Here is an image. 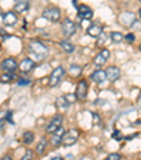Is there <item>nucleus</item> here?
<instances>
[{
    "label": "nucleus",
    "instance_id": "nucleus-1",
    "mask_svg": "<svg viewBox=\"0 0 141 160\" xmlns=\"http://www.w3.org/2000/svg\"><path fill=\"white\" fill-rule=\"evenodd\" d=\"M30 55L35 61H42L48 55V48H47V45H44L41 41H31ZM33 58H31V60H33Z\"/></svg>",
    "mask_w": 141,
    "mask_h": 160
},
{
    "label": "nucleus",
    "instance_id": "nucleus-2",
    "mask_svg": "<svg viewBox=\"0 0 141 160\" xmlns=\"http://www.w3.org/2000/svg\"><path fill=\"white\" fill-rule=\"evenodd\" d=\"M42 17L48 21L57 23V21L61 20V10L58 9V7H54V6L45 7L44 12H42Z\"/></svg>",
    "mask_w": 141,
    "mask_h": 160
},
{
    "label": "nucleus",
    "instance_id": "nucleus-3",
    "mask_svg": "<svg viewBox=\"0 0 141 160\" xmlns=\"http://www.w3.org/2000/svg\"><path fill=\"white\" fill-rule=\"evenodd\" d=\"M79 135H81V133H79V130H78V129H69L68 132L63 133L62 145L65 146V148L75 145V143L78 142V139H79Z\"/></svg>",
    "mask_w": 141,
    "mask_h": 160
},
{
    "label": "nucleus",
    "instance_id": "nucleus-4",
    "mask_svg": "<svg viewBox=\"0 0 141 160\" xmlns=\"http://www.w3.org/2000/svg\"><path fill=\"white\" fill-rule=\"evenodd\" d=\"M63 75H65V70H63V67H57L54 71L51 72V75H49V81H48V85L49 87H57L58 84H59L61 81H62V78H63Z\"/></svg>",
    "mask_w": 141,
    "mask_h": 160
},
{
    "label": "nucleus",
    "instance_id": "nucleus-5",
    "mask_svg": "<svg viewBox=\"0 0 141 160\" xmlns=\"http://www.w3.org/2000/svg\"><path fill=\"white\" fill-rule=\"evenodd\" d=\"M119 21L124 27H133V24L137 21V17H135V14L133 12H123L119 16Z\"/></svg>",
    "mask_w": 141,
    "mask_h": 160
},
{
    "label": "nucleus",
    "instance_id": "nucleus-6",
    "mask_svg": "<svg viewBox=\"0 0 141 160\" xmlns=\"http://www.w3.org/2000/svg\"><path fill=\"white\" fill-rule=\"evenodd\" d=\"M61 28H62V33L65 37H72L73 34L76 33V24L72 20H69V18H65V20H63Z\"/></svg>",
    "mask_w": 141,
    "mask_h": 160
},
{
    "label": "nucleus",
    "instance_id": "nucleus-7",
    "mask_svg": "<svg viewBox=\"0 0 141 160\" xmlns=\"http://www.w3.org/2000/svg\"><path fill=\"white\" fill-rule=\"evenodd\" d=\"M87 97V82L85 79L78 82L75 89V98L79 101H85V98Z\"/></svg>",
    "mask_w": 141,
    "mask_h": 160
},
{
    "label": "nucleus",
    "instance_id": "nucleus-8",
    "mask_svg": "<svg viewBox=\"0 0 141 160\" xmlns=\"http://www.w3.org/2000/svg\"><path fill=\"white\" fill-rule=\"evenodd\" d=\"M105 72H106V81H110V82L117 81V79L120 78V75H121L120 68L116 67V65H110L109 68H106Z\"/></svg>",
    "mask_w": 141,
    "mask_h": 160
},
{
    "label": "nucleus",
    "instance_id": "nucleus-9",
    "mask_svg": "<svg viewBox=\"0 0 141 160\" xmlns=\"http://www.w3.org/2000/svg\"><path fill=\"white\" fill-rule=\"evenodd\" d=\"M0 67H2V70H3L4 72H14V71L18 68V64H17V61H16L14 57H9L0 64Z\"/></svg>",
    "mask_w": 141,
    "mask_h": 160
},
{
    "label": "nucleus",
    "instance_id": "nucleus-10",
    "mask_svg": "<svg viewBox=\"0 0 141 160\" xmlns=\"http://www.w3.org/2000/svg\"><path fill=\"white\" fill-rule=\"evenodd\" d=\"M61 126H62V115H55L54 118L49 121V123L47 125L45 130H47V133H54L55 130H58Z\"/></svg>",
    "mask_w": 141,
    "mask_h": 160
},
{
    "label": "nucleus",
    "instance_id": "nucleus-11",
    "mask_svg": "<svg viewBox=\"0 0 141 160\" xmlns=\"http://www.w3.org/2000/svg\"><path fill=\"white\" fill-rule=\"evenodd\" d=\"M18 68H20V71L23 74H28L35 68V61L31 60V58H24V60L18 64Z\"/></svg>",
    "mask_w": 141,
    "mask_h": 160
},
{
    "label": "nucleus",
    "instance_id": "nucleus-12",
    "mask_svg": "<svg viewBox=\"0 0 141 160\" xmlns=\"http://www.w3.org/2000/svg\"><path fill=\"white\" fill-rule=\"evenodd\" d=\"M103 33V26L102 24H99V23H90V26L87 27V30H86V34L89 37H99L100 34Z\"/></svg>",
    "mask_w": 141,
    "mask_h": 160
},
{
    "label": "nucleus",
    "instance_id": "nucleus-13",
    "mask_svg": "<svg viewBox=\"0 0 141 160\" xmlns=\"http://www.w3.org/2000/svg\"><path fill=\"white\" fill-rule=\"evenodd\" d=\"M63 133H65V130L62 129V126H61L59 129L55 130V132L52 133V138H51V145H52V148H59V146L62 145Z\"/></svg>",
    "mask_w": 141,
    "mask_h": 160
},
{
    "label": "nucleus",
    "instance_id": "nucleus-14",
    "mask_svg": "<svg viewBox=\"0 0 141 160\" xmlns=\"http://www.w3.org/2000/svg\"><path fill=\"white\" fill-rule=\"evenodd\" d=\"M78 17L83 18V20H89L93 17V10L86 4H81V6H78Z\"/></svg>",
    "mask_w": 141,
    "mask_h": 160
},
{
    "label": "nucleus",
    "instance_id": "nucleus-15",
    "mask_svg": "<svg viewBox=\"0 0 141 160\" xmlns=\"http://www.w3.org/2000/svg\"><path fill=\"white\" fill-rule=\"evenodd\" d=\"M109 57H110V51L109 50H102V51L99 52V54L95 57V65L96 67H102L106 64V61L109 60Z\"/></svg>",
    "mask_w": 141,
    "mask_h": 160
},
{
    "label": "nucleus",
    "instance_id": "nucleus-16",
    "mask_svg": "<svg viewBox=\"0 0 141 160\" xmlns=\"http://www.w3.org/2000/svg\"><path fill=\"white\" fill-rule=\"evenodd\" d=\"M3 23L4 26H14L17 23V14L14 12H7L3 14Z\"/></svg>",
    "mask_w": 141,
    "mask_h": 160
},
{
    "label": "nucleus",
    "instance_id": "nucleus-17",
    "mask_svg": "<svg viewBox=\"0 0 141 160\" xmlns=\"http://www.w3.org/2000/svg\"><path fill=\"white\" fill-rule=\"evenodd\" d=\"M90 79L93 82H96V84H102V82L106 81V72L103 70H97L90 75Z\"/></svg>",
    "mask_w": 141,
    "mask_h": 160
},
{
    "label": "nucleus",
    "instance_id": "nucleus-18",
    "mask_svg": "<svg viewBox=\"0 0 141 160\" xmlns=\"http://www.w3.org/2000/svg\"><path fill=\"white\" fill-rule=\"evenodd\" d=\"M28 6H30V4H28L27 0H20V2H17V3H16L13 12H14V13H21V14H23V13H26L28 10Z\"/></svg>",
    "mask_w": 141,
    "mask_h": 160
},
{
    "label": "nucleus",
    "instance_id": "nucleus-19",
    "mask_svg": "<svg viewBox=\"0 0 141 160\" xmlns=\"http://www.w3.org/2000/svg\"><path fill=\"white\" fill-rule=\"evenodd\" d=\"M59 45H61V48H62L65 52H68V54L75 51V45H73L71 41H68V40H62V41L59 42Z\"/></svg>",
    "mask_w": 141,
    "mask_h": 160
},
{
    "label": "nucleus",
    "instance_id": "nucleus-20",
    "mask_svg": "<svg viewBox=\"0 0 141 160\" xmlns=\"http://www.w3.org/2000/svg\"><path fill=\"white\" fill-rule=\"evenodd\" d=\"M47 146H48V140L45 139V138H42L41 140H40L38 143H37V146H35V152L38 154H44L45 153V150H47Z\"/></svg>",
    "mask_w": 141,
    "mask_h": 160
},
{
    "label": "nucleus",
    "instance_id": "nucleus-21",
    "mask_svg": "<svg viewBox=\"0 0 141 160\" xmlns=\"http://www.w3.org/2000/svg\"><path fill=\"white\" fill-rule=\"evenodd\" d=\"M71 102L66 99V97H58L57 98V106L61 109V111H66L69 108Z\"/></svg>",
    "mask_w": 141,
    "mask_h": 160
},
{
    "label": "nucleus",
    "instance_id": "nucleus-22",
    "mask_svg": "<svg viewBox=\"0 0 141 160\" xmlns=\"http://www.w3.org/2000/svg\"><path fill=\"white\" fill-rule=\"evenodd\" d=\"M14 79H16L14 72H4L3 75H0V82L2 84H9V82L14 81Z\"/></svg>",
    "mask_w": 141,
    "mask_h": 160
},
{
    "label": "nucleus",
    "instance_id": "nucleus-23",
    "mask_svg": "<svg viewBox=\"0 0 141 160\" xmlns=\"http://www.w3.org/2000/svg\"><path fill=\"white\" fill-rule=\"evenodd\" d=\"M33 142H34V132L27 130V132L23 133V143H26V145H31Z\"/></svg>",
    "mask_w": 141,
    "mask_h": 160
},
{
    "label": "nucleus",
    "instance_id": "nucleus-24",
    "mask_svg": "<svg viewBox=\"0 0 141 160\" xmlns=\"http://www.w3.org/2000/svg\"><path fill=\"white\" fill-rule=\"evenodd\" d=\"M81 72H82V67H79V65H71L68 68V74L71 77H79Z\"/></svg>",
    "mask_w": 141,
    "mask_h": 160
},
{
    "label": "nucleus",
    "instance_id": "nucleus-25",
    "mask_svg": "<svg viewBox=\"0 0 141 160\" xmlns=\"http://www.w3.org/2000/svg\"><path fill=\"white\" fill-rule=\"evenodd\" d=\"M110 38L113 42H121L124 40V34H121L120 31H113L110 33Z\"/></svg>",
    "mask_w": 141,
    "mask_h": 160
},
{
    "label": "nucleus",
    "instance_id": "nucleus-26",
    "mask_svg": "<svg viewBox=\"0 0 141 160\" xmlns=\"http://www.w3.org/2000/svg\"><path fill=\"white\" fill-rule=\"evenodd\" d=\"M120 159H121L120 153H111V154H109L105 160H120Z\"/></svg>",
    "mask_w": 141,
    "mask_h": 160
},
{
    "label": "nucleus",
    "instance_id": "nucleus-27",
    "mask_svg": "<svg viewBox=\"0 0 141 160\" xmlns=\"http://www.w3.org/2000/svg\"><path fill=\"white\" fill-rule=\"evenodd\" d=\"M33 156H34L33 150H27V152H26V154L21 157L20 160H33Z\"/></svg>",
    "mask_w": 141,
    "mask_h": 160
},
{
    "label": "nucleus",
    "instance_id": "nucleus-28",
    "mask_svg": "<svg viewBox=\"0 0 141 160\" xmlns=\"http://www.w3.org/2000/svg\"><path fill=\"white\" fill-rule=\"evenodd\" d=\"M96 38H97V41H96V44H97V45L105 44V41H106V34H105V33H102L99 37H96Z\"/></svg>",
    "mask_w": 141,
    "mask_h": 160
},
{
    "label": "nucleus",
    "instance_id": "nucleus-29",
    "mask_svg": "<svg viewBox=\"0 0 141 160\" xmlns=\"http://www.w3.org/2000/svg\"><path fill=\"white\" fill-rule=\"evenodd\" d=\"M31 84V79L28 78H20L18 79V85H21V87H26V85H30Z\"/></svg>",
    "mask_w": 141,
    "mask_h": 160
},
{
    "label": "nucleus",
    "instance_id": "nucleus-30",
    "mask_svg": "<svg viewBox=\"0 0 141 160\" xmlns=\"http://www.w3.org/2000/svg\"><path fill=\"white\" fill-rule=\"evenodd\" d=\"M6 121H9L12 125H14V122H13V111H7L6 112Z\"/></svg>",
    "mask_w": 141,
    "mask_h": 160
},
{
    "label": "nucleus",
    "instance_id": "nucleus-31",
    "mask_svg": "<svg viewBox=\"0 0 141 160\" xmlns=\"http://www.w3.org/2000/svg\"><path fill=\"white\" fill-rule=\"evenodd\" d=\"M4 121H6V112H4V115L0 118V130L3 129V126H4Z\"/></svg>",
    "mask_w": 141,
    "mask_h": 160
},
{
    "label": "nucleus",
    "instance_id": "nucleus-32",
    "mask_svg": "<svg viewBox=\"0 0 141 160\" xmlns=\"http://www.w3.org/2000/svg\"><path fill=\"white\" fill-rule=\"evenodd\" d=\"M134 38H135L134 34H127V36H124V40H127V41H130V42L134 41Z\"/></svg>",
    "mask_w": 141,
    "mask_h": 160
},
{
    "label": "nucleus",
    "instance_id": "nucleus-33",
    "mask_svg": "<svg viewBox=\"0 0 141 160\" xmlns=\"http://www.w3.org/2000/svg\"><path fill=\"white\" fill-rule=\"evenodd\" d=\"M99 121H100L99 115H97V113H93V125H97L99 123Z\"/></svg>",
    "mask_w": 141,
    "mask_h": 160
},
{
    "label": "nucleus",
    "instance_id": "nucleus-34",
    "mask_svg": "<svg viewBox=\"0 0 141 160\" xmlns=\"http://www.w3.org/2000/svg\"><path fill=\"white\" fill-rule=\"evenodd\" d=\"M113 138H114V139L119 140V139H120V132H119V130H116V132L113 133Z\"/></svg>",
    "mask_w": 141,
    "mask_h": 160
},
{
    "label": "nucleus",
    "instance_id": "nucleus-35",
    "mask_svg": "<svg viewBox=\"0 0 141 160\" xmlns=\"http://www.w3.org/2000/svg\"><path fill=\"white\" fill-rule=\"evenodd\" d=\"M2 160H13V159H12V156H9V154H7V156H4Z\"/></svg>",
    "mask_w": 141,
    "mask_h": 160
},
{
    "label": "nucleus",
    "instance_id": "nucleus-36",
    "mask_svg": "<svg viewBox=\"0 0 141 160\" xmlns=\"http://www.w3.org/2000/svg\"><path fill=\"white\" fill-rule=\"evenodd\" d=\"M96 103H97V105H103V103H105V101H103V99H102V101L97 99V101H96Z\"/></svg>",
    "mask_w": 141,
    "mask_h": 160
},
{
    "label": "nucleus",
    "instance_id": "nucleus-37",
    "mask_svg": "<svg viewBox=\"0 0 141 160\" xmlns=\"http://www.w3.org/2000/svg\"><path fill=\"white\" fill-rule=\"evenodd\" d=\"M52 160H62V157H59V156H57V157H52Z\"/></svg>",
    "mask_w": 141,
    "mask_h": 160
},
{
    "label": "nucleus",
    "instance_id": "nucleus-38",
    "mask_svg": "<svg viewBox=\"0 0 141 160\" xmlns=\"http://www.w3.org/2000/svg\"><path fill=\"white\" fill-rule=\"evenodd\" d=\"M138 102H141V94L138 95Z\"/></svg>",
    "mask_w": 141,
    "mask_h": 160
},
{
    "label": "nucleus",
    "instance_id": "nucleus-39",
    "mask_svg": "<svg viewBox=\"0 0 141 160\" xmlns=\"http://www.w3.org/2000/svg\"><path fill=\"white\" fill-rule=\"evenodd\" d=\"M138 14H140V17H141V10H140V12H138Z\"/></svg>",
    "mask_w": 141,
    "mask_h": 160
},
{
    "label": "nucleus",
    "instance_id": "nucleus-40",
    "mask_svg": "<svg viewBox=\"0 0 141 160\" xmlns=\"http://www.w3.org/2000/svg\"><path fill=\"white\" fill-rule=\"evenodd\" d=\"M16 2H20V0H16Z\"/></svg>",
    "mask_w": 141,
    "mask_h": 160
},
{
    "label": "nucleus",
    "instance_id": "nucleus-41",
    "mask_svg": "<svg viewBox=\"0 0 141 160\" xmlns=\"http://www.w3.org/2000/svg\"><path fill=\"white\" fill-rule=\"evenodd\" d=\"M0 12H2V7H0Z\"/></svg>",
    "mask_w": 141,
    "mask_h": 160
},
{
    "label": "nucleus",
    "instance_id": "nucleus-42",
    "mask_svg": "<svg viewBox=\"0 0 141 160\" xmlns=\"http://www.w3.org/2000/svg\"><path fill=\"white\" fill-rule=\"evenodd\" d=\"M140 3H141V0H140Z\"/></svg>",
    "mask_w": 141,
    "mask_h": 160
}]
</instances>
